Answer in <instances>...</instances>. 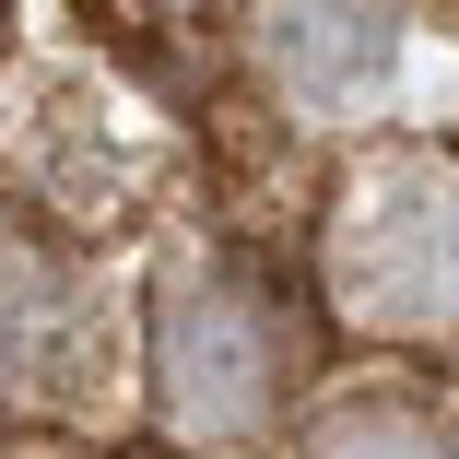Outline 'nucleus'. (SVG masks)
Listing matches in <instances>:
<instances>
[{
  "instance_id": "f257e3e1",
  "label": "nucleus",
  "mask_w": 459,
  "mask_h": 459,
  "mask_svg": "<svg viewBox=\"0 0 459 459\" xmlns=\"http://www.w3.org/2000/svg\"><path fill=\"white\" fill-rule=\"evenodd\" d=\"M236 307L247 295H224V283H177L165 295V412L189 436H236L247 412H271V389H283L271 342H247Z\"/></svg>"
}]
</instances>
